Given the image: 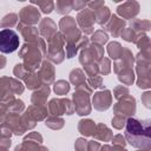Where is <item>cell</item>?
<instances>
[{"label":"cell","instance_id":"cell-1","mask_svg":"<svg viewBox=\"0 0 151 151\" xmlns=\"http://www.w3.org/2000/svg\"><path fill=\"white\" fill-rule=\"evenodd\" d=\"M150 119L129 118L125 126V138L127 143L138 149H147L150 146Z\"/></svg>","mask_w":151,"mask_h":151},{"label":"cell","instance_id":"cell-2","mask_svg":"<svg viewBox=\"0 0 151 151\" xmlns=\"http://www.w3.org/2000/svg\"><path fill=\"white\" fill-rule=\"evenodd\" d=\"M20 40L15 31L5 28L0 31V52L12 53L19 47Z\"/></svg>","mask_w":151,"mask_h":151}]
</instances>
